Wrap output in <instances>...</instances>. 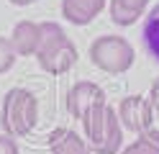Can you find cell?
Wrapping results in <instances>:
<instances>
[{
	"label": "cell",
	"mask_w": 159,
	"mask_h": 154,
	"mask_svg": "<svg viewBox=\"0 0 159 154\" xmlns=\"http://www.w3.org/2000/svg\"><path fill=\"white\" fill-rule=\"evenodd\" d=\"M149 100H152V105H154V110L159 113V77L152 82V90H149Z\"/></svg>",
	"instance_id": "9a60e30c"
},
{
	"label": "cell",
	"mask_w": 159,
	"mask_h": 154,
	"mask_svg": "<svg viewBox=\"0 0 159 154\" xmlns=\"http://www.w3.org/2000/svg\"><path fill=\"white\" fill-rule=\"evenodd\" d=\"M118 118H121L123 128L139 133H146L149 128H154V105L152 100L144 95H128L118 103Z\"/></svg>",
	"instance_id": "5b68a950"
},
{
	"label": "cell",
	"mask_w": 159,
	"mask_h": 154,
	"mask_svg": "<svg viewBox=\"0 0 159 154\" xmlns=\"http://www.w3.org/2000/svg\"><path fill=\"white\" fill-rule=\"evenodd\" d=\"M49 149H52V154H93L87 139H82L80 133L67 131V128L54 136V141L49 144Z\"/></svg>",
	"instance_id": "30bf717a"
},
{
	"label": "cell",
	"mask_w": 159,
	"mask_h": 154,
	"mask_svg": "<svg viewBox=\"0 0 159 154\" xmlns=\"http://www.w3.org/2000/svg\"><path fill=\"white\" fill-rule=\"evenodd\" d=\"M103 103H108L105 90L98 85V82H90V80L75 82V85L69 87V92H67V110H69V116L77 118V121H82L93 108L103 105Z\"/></svg>",
	"instance_id": "8992f818"
},
{
	"label": "cell",
	"mask_w": 159,
	"mask_h": 154,
	"mask_svg": "<svg viewBox=\"0 0 159 154\" xmlns=\"http://www.w3.org/2000/svg\"><path fill=\"white\" fill-rule=\"evenodd\" d=\"M39 123V98L26 87H13L5 92L0 105V126L3 133L13 139L28 136Z\"/></svg>",
	"instance_id": "3957f363"
},
{
	"label": "cell",
	"mask_w": 159,
	"mask_h": 154,
	"mask_svg": "<svg viewBox=\"0 0 159 154\" xmlns=\"http://www.w3.org/2000/svg\"><path fill=\"white\" fill-rule=\"evenodd\" d=\"M121 154H159V128L139 133L126 149H121Z\"/></svg>",
	"instance_id": "7c38bea8"
},
{
	"label": "cell",
	"mask_w": 159,
	"mask_h": 154,
	"mask_svg": "<svg viewBox=\"0 0 159 154\" xmlns=\"http://www.w3.org/2000/svg\"><path fill=\"white\" fill-rule=\"evenodd\" d=\"M144 46L149 51V57L159 62V3L154 8H149V13L144 16V28H141Z\"/></svg>",
	"instance_id": "8fae6325"
},
{
	"label": "cell",
	"mask_w": 159,
	"mask_h": 154,
	"mask_svg": "<svg viewBox=\"0 0 159 154\" xmlns=\"http://www.w3.org/2000/svg\"><path fill=\"white\" fill-rule=\"evenodd\" d=\"M149 3L152 0H111L108 3V13H111V21L116 26H134L141 16L149 13Z\"/></svg>",
	"instance_id": "9c48e42d"
},
{
	"label": "cell",
	"mask_w": 159,
	"mask_h": 154,
	"mask_svg": "<svg viewBox=\"0 0 159 154\" xmlns=\"http://www.w3.org/2000/svg\"><path fill=\"white\" fill-rule=\"evenodd\" d=\"M108 0H62V16L72 26H87L105 10Z\"/></svg>",
	"instance_id": "ba28073f"
},
{
	"label": "cell",
	"mask_w": 159,
	"mask_h": 154,
	"mask_svg": "<svg viewBox=\"0 0 159 154\" xmlns=\"http://www.w3.org/2000/svg\"><path fill=\"white\" fill-rule=\"evenodd\" d=\"M16 59H18V54H16L13 46H11V39L0 36V75H5V72L16 64Z\"/></svg>",
	"instance_id": "4fadbf2b"
},
{
	"label": "cell",
	"mask_w": 159,
	"mask_h": 154,
	"mask_svg": "<svg viewBox=\"0 0 159 154\" xmlns=\"http://www.w3.org/2000/svg\"><path fill=\"white\" fill-rule=\"evenodd\" d=\"M8 39H11V46L18 57H36V49L41 44V23H36V21H18Z\"/></svg>",
	"instance_id": "52a82bcc"
},
{
	"label": "cell",
	"mask_w": 159,
	"mask_h": 154,
	"mask_svg": "<svg viewBox=\"0 0 159 154\" xmlns=\"http://www.w3.org/2000/svg\"><path fill=\"white\" fill-rule=\"evenodd\" d=\"M85 131V139L90 144L93 154H118L123 147V123L118 118V110L113 105L93 108L87 116L80 121Z\"/></svg>",
	"instance_id": "7a4b0ae2"
},
{
	"label": "cell",
	"mask_w": 159,
	"mask_h": 154,
	"mask_svg": "<svg viewBox=\"0 0 159 154\" xmlns=\"http://www.w3.org/2000/svg\"><path fill=\"white\" fill-rule=\"evenodd\" d=\"M90 62L105 75H123L134 67L136 51L128 44V39L105 34V36H98L90 44Z\"/></svg>",
	"instance_id": "277c9868"
},
{
	"label": "cell",
	"mask_w": 159,
	"mask_h": 154,
	"mask_svg": "<svg viewBox=\"0 0 159 154\" xmlns=\"http://www.w3.org/2000/svg\"><path fill=\"white\" fill-rule=\"evenodd\" d=\"M11 5H18V8H26V5H34V3H39V0H8Z\"/></svg>",
	"instance_id": "2e32d148"
},
{
	"label": "cell",
	"mask_w": 159,
	"mask_h": 154,
	"mask_svg": "<svg viewBox=\"0 0 159 154\" xmlns=\"http://www.w3.org/2000/svg\"><path fill=\"white\" fill-rule=\"evenodd\" d=\"M77 46L54 21H41V44L36 49L39 67L49 75H67L77 64Z\"/></svg>",
	"instance_id": "6da1fadb"
},
{
	"label": "cell",
	"mask_w": 159,
	"mask_h": 154,
	"mask_svg": "<svg viewBox=\"0 0 159 154\" xmlns=\"http://www.w3.org/2000/svg\"><path fill=\"white\" fill-rule=\"evenodd\" d=\"M0 154H21V149H18V144H16L13 136L0 133Z\"/></svg>",
	"instance_id": "5bb4252c"
}]
</instances>
